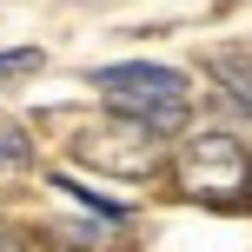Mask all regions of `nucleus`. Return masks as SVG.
Returning <instances> with one entry per match:
<instances>
[{
  "instance_id": "nucleus-5",
  "label": "nucleus",
  "mask_w": 252,
  "mask_h": 252,
  "mask_svg": "<svg viewBox=\"0 0 252 252\" xmlns=\"http://www.w3.org/2000/svg\"><path fill=\"white\" fill-rule=\"evenodd\" d=\"M53 192H73V199L87 206V213H100V219H113V226H120L126 213H133V206H126V199H106V192H87V186H80V179H66V173H53Z\"/></svg>"
},
{
  "instance_id": "nucleus-7",
  "label": "nucleus",
  "mask_w": 252,
  "mask_h": 252,
  "mask_svg": "<svg viewBox=\"0 0 252 252\" xmlns=\"http://www.w3.org/2000/svg\"><path fill=\"white\" fill-rule=\"evenodd\" d=\"M47 66V53L40 47H13V53H0V80H20V73H40Z\"/></svg>"
},
{
  "instance_id": "nucleus-2",
  "label": "nucleus",
  "mask_w": 252,
  "mask_h": 252,
  "mask_svg": "<svg viewBox=\"0 0 252 252\" xmlns=\"http://www.w3.org/2000/svg\"><path fill=\"white\" fill-rule=\"evenodd\" d=\"M87 87H100V100L113 113L139 120V113H159V106H186V73L179 66H159V60H113V66H93Z\"/></svg>"
},
{
  "instance_id": "nucleus-4",
  "label": "nucleus",
  "mask_w": 252,
  "mask_h": 252,
  "mask_svg": "<svg viewBox=\"0 0 252 252\" xmlns=\"http://www.w3.org/2000/svg\"><path fill=\"white\" fill-rule=\"evenodd\" d=\"M206 73L219 80V93H226L232 113L252 120V53L246 47H213V53H206Z\"/></svg>"
},
{
  "instance_id": "nucleus-8",
  "label": "nucleus",
  "mask_w": 252,
  "mask_h": 252,
  "mask_svg": "<svg viewBox=\"0 0 252 252\" xmlns=\"http://www.w3.org/2000/svg\"><path fill=\"white\" fill-rule=\"evenodd\" d=\"M0 252H20V239H13V232H7V226H0Z\"/></svg>"
},
{
  "instance_id": "nucleus-6",
  "label": "nucleus",
  "mask_w": 252,
  "mask_h": 252,
  "mask_svg": "<svg viewBox=\"0 0 252 252\" xmlns=\"http://www.w3.org/2000/svg\"><path fill=\"white\" fill-rule=\"evenodd\" d=\"M27 159H33V139H27V126L0 113V166H27Z\"/></svg>"
},
{
  "instance_id": "nucleus-3",
  "label": "nucleus",
  "mask_w": 252,
  "mask_h": 252,
  "mask_svg": "<svg viewBox=\"0 0 252 252\" xmlns=\"http://www.w3.org/2000/svg\"><path fill=\"white\" fill-rule=\"evenodd\" d=\"M73 153L87 166H100V173H113V179H153L159 173V139L139 120H126V113H113L106 126H93V133H80Z\"/></svg>"
},
{
  "instance_id": "nucleus-1",
  "label": "nucleus",
  "mask_w": 252,
  "mask_h": 252,
  "mask_svg": "<svg viewBox=\"0 0 252 252\" xmlns=\"http://www.w3.org/2000/svg\"><path fill=\"white\" fill-rule=\"evenodd\" d=\"M173 186L186 192V199H199V206H239L252 192V153H246V139L219 133V126L186 133L179 153H173Z\"/></svg>"
}]
</instances>
